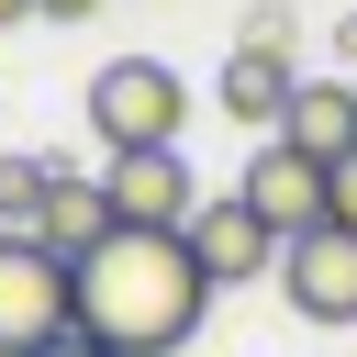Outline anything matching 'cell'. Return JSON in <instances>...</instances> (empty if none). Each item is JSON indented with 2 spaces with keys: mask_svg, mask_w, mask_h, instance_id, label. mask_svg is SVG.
Segmentation results:
<instances>
[{
  "mask_svg": "<svg viewBox=\"0 0 357 357\" xmlns=\"http://www.w3.org/2000/svg\"><path fill=\"white\" fill-rule=\"evenodd\" d=\"M335 56H346V67H357V11H346V22H335Z\"/></svg>",
  "mask_w": 357,
  "mask_h": 357,
  "instance_id": "13",
  "label": "cell"
},
{
  "mask_svg": "<svg viewBox=\"0 0 357 357\" xmlns=\"http://www.w3.org/2000/svg\"><path fill=\"white\" fill-rule=\"evenodd\" d=\"M190 257H201V279H212V290H234V279H279V234H268L234 190L190 212Z\"/></svg>",
  "mask_w": 357,
  "mask_h": 357,
  "instance_id": "7",
  "label": "cell"
},
{
  "mask_svg": "<svg viewBox=\"0 0 357 357\" xmlns=\"http://www.w3.org/2000/svg\"><path fill=\"white\" fill-rule=\"evenodd\" d=\"M279 301H290L301 324H357V234L324 223V234L279 245Z\"/></svg>",
  "mask_w": 357,
  "mask_h": 357,
  "instance_id": "6",
  "label": "cell"
},
{
  "mask_svg": "<svg viewBox=\"0 0 357 357\" xmlns=\"http://www.w3.org/2000/svg\"><path fill=\"white\" fill-rule=\"evenodd\" d=\"M234 201H245V212H257L279 245H301V234H324V223H335V167H312L301 145H279V134H268V145L245 156Z\"/></svg>",
  "mask_w": 357,
  "mask_h": 357,
  "instance_id": "4",
  "label": "cell"
},
{
  "mask_svg": "<svg viewBox=\"0 0 357 357\" xmlns=\"http://www.w3.org/2000/svg\"><path fill=\"white\" fill-rule=\"evenodd\" d=\"M100 234H112V201H100V178H78V167H67V178H56V201H45V223H33V245L78 268Z\"/></svg>",
  "mask_w": 357,
  "mask_h": 357,
  "instance_id": "10",
  "label": "cell"
},
{
  "mask_svg": "<svg viewBox=\"0 0 357 357\" xmlns=\"http://www.w3.org/2000/svg\"><path fill=\"white\" fill-rule=\"evenodd\" d=\"M33 11H45V0H0V33H11V22H33Z\"/></svg>",
  "mask_w": 357,
  "mask_h": 357,
  "instance_id": "15",
  "label": "cell"
},
{
  "mask_svg": "<svg viewBox=\"0 0 357 357\" xmlns=\"http://www.w3.org/2000/svg\"><path fill=\"white\" fill-rule=\"evenodd\" d=\"M290 100H301V67H290V45H234L223 56V112L234 123H290Z\"/></svg>",
  "mask_w": 357,
  "mask_h": 357,
  "instance_id": "8",
  "label": "cell"
},
{
  "mask_svg": "<svg viewBox=\"0 0 357 357\" xmlns=\"http://www.w3.org/2000/svg\"><path fill=\"white\" fill-rule=\"evenodd\" d=\"M45 357H100V346H89V335H56V346H45Z\"/></svg>",
  "mask_w": 357,
  "mask_h": 357,
  "instance_id": "16",
  "label": "cell"
},
{
  "mask_svg": "<svg viewBox=\"0 0 357 357\" xmlns=\"http://www.w3.org/2000/svg\"><path fill=\"white\" fill-rule=\"evenodd\" d=\"M56 178H67V156H0V234H33Z\"/></svg>",
  "mask_w": 357,
  "mask_h": 357,
  "instance_id": "11",
  "label": "cell"
},
{
  "mask_svg": "<svg viewBox=\"0 0 357 357\" xmlns=\"http://www.w3.org/2000/svg\"><path fill=\"white\" fill-rule=\"evenodd\" d=\"M178 123H190L178 67H156V56H112V67L89 78V134H100L112 156H167Z\"/></svg>",
  "mask_w": 357,
  "mask_h": 357,
  "instance_id": "2",
  "label": "cell"
},
{
  "mask_svg": "<svg viewBox=\"0 0 357 357\" xmlns=\"http://www.w3.org/2000/svg\"><path fill=\"white\" fill-rule=\"evenodd\" d=\"M67 279H78V335H89L100 357H167V346H190L201 312H212V279H201L190 234H134V223H112Z\"/></svg>",
  "mask_w": 357,
  "mask_h": 357,
  "instance_id": "1",
  "label": "cell"
},
{
  "mask_svg": "<svg viewBox=\"0 0 357 357\" xmlns=\"http://www.w3.org/2000/svg\"><path fill=\"white\" fill-rule=\"evenodd\" d=\"M100 201H112V223H134V234H190V212H201L212 190H201L190 156L167 145V156H112V167H100Z\"/></svg>",
  "mask_w": 357,
  "mask_h": 357,
  "instance_id": "5",
  "label": "cell"
},
{
  "mask_svg": "<svg viewBox=\"0 0 357 357\" xmlns=\"http://www.w3.org/2000/svg\"><path fill=\"white\" fill-rule=\"evenodd\" d=\"M335 223H346V234H357V156H346V167H335Z\"/></svg>",
  "mask_w": 357,
  "mask_h": 357,
  "instance_id": "12",
  "label": "cell"
},
{
  "mask_svg": "<svg viewBox=\"0 0 357 357\" xmlns=\"http://www.w3.org/2000/svg\"><path fill=\"white\" fill-rule=\"evenodd\" d=\"M279 145H301L312 167H346V156H357V78H301Z\"/></svg>",
  "mask_w": 357,
  "mask_h": 357,
  "instance_id": "9",
  "label": "cell"
},
{
  "mask_svg": "<svg viewBox=\"0 0 357 357\" xmlns=\"http://www.w3.org/2000/svg\"><path fill=\"white\" fill-rule=\"evenodd\" d=\"M56 335H78L67 257H45L33 234H0V357H45Z\"/></svg>",
  "mask_w": 357,
  "mask_h": 357,
  "instance_id": "3",
  "label": "cell"
},
{
  "mask_svg": "<svg viewBox=\"0 0 357 357\" xmlns=\"http://www.w3.org/2000/svg\"><path fill=\"white\" fill-rule=\"evenodd\" d=\"M45 11H56V22H89V11H100V0H45Z\"/></svg>",
  "mask_w": 357,
  "mask_h": 357,
  "instance_id": "14",
  "label": "cell"
}]
</instances>
